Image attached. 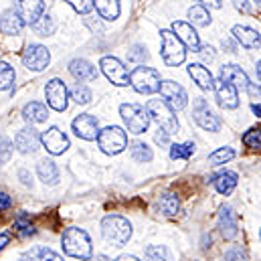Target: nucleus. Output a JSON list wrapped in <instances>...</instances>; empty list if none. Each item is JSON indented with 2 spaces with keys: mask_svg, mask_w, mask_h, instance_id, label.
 Segmentation results:
<instances>
[{
  "mask_svg": "<svg viewBox=\"0 0 261 261\" xmlns=\"http://www.w3.org/2000/svg\"><path fill=\"white\" fill-rule=\"evenodd\" d=\"M213 89L217 93V99H219V106L225 108V110H235L239 106V93L237 89L231 85V83H225V81H215L213 83Z\"/></svg>",
  "mask_w": 261,
  "mask_h": 261,
  "instance_id": "nucleus-16",
  "label": "nucleus"
},
{
  "mask_svg": "<svg viewBox=\"0 0 261 261\" xmlns=\"http://www.w3.org/2000/svg\"><path fill=\"white\" fill-rule=\"evenodd\" d=\"M55 29H57V20L51 16V14H41L39 16V20L33 24V31L39 35V37H49V35H53L55 33Z\"/></svg>",
  "mask_w": 261,
  "mask_h": 261,
  "instance_id": "nucleus-31",
  "label": "nucleus"
},
{
  "mask_svg": "<svg viewBox=\"0 0 261 261\" xmlns=\"http://www.w3.org/2000/svg\"><path fill=\"white\" fill-rule=\"evenodd\" d=\"M198 53L202 55L204 61H213V59H215V49H213V47H200Z\"/></svg>",
  "mask_w": 261,
  "mask_h": 261,
  "instance_id": "nucleus-47",
  "label": "nucleus"
},
{
  "mask_svg": "<svg viewBox=\"0 0 261 261\" xmlns=\"http://www.w3.org/2000/svg\"><path fill=\"white\" fill-rule=\"evenodd\" d=\"M8 233H0V249H4L6 247V243H8Z\"/></svg>",
  "mask_w": 261,
  "mask_h": 261,
  "instance_id": "nucleus-51",
  "label": "nucleus"
},
{
  "mask_svg": "<svg viewBox=\"0 0 261 261\" xmlns=\"http://www.w3.org/2000/svg\"><path fill=\"white\" fill-rule=\"evenodd\" d=\"M243 144L247 146V148H251V150H257L261 146V136H259V130H255V128H251V130H247L243 134Z\"/></svg>",
  "mask_w": 261,
  "mask_h": 261,
  "instance_id": "nucleus-41",
  "label": "nucleus"
},
{
  "mask_svg": "<svg viewBox=\"0 0 261 261\" xmlns=\"http://www.w3.org/2000/svg\"><path fill=\"white\" fill-rule=\"evenodd\" d=\"M146 112H148V118L154 120V122L166 132V134H174V132H178L176 114H174L162 99H150L148 106H146Z\"/></svg>",
  "mask_w": 261,
  "mask_h": 261,
  "instance_id": "nucleus-3",
  "label": "nucleus"
},
{
  "mask_svg": "<svg viewBox=\"0 0 261 261\" xmlns=\"http://www.w3.org/2000/svg\"><path fill=\"white\" fill-rule=\"evenodd\" d=\"M12 83H14V69L8 63L0 61V91H8Z\"/></svg>",
  "mask_w": 261,
  "mask_h": 261,
  "instance_id": "nucleus-38",
  "label": "nucleus"
},
{
  "mask_svg": "<svg viewBox=\"0 0 261 261\" xmlns=\"http://www.w3.org/2000/svg\"><path fill=\"white\" fill-rule=\"evenodd\" d=\"M198 2H200V6H204V8H206V6H208V8H221V6H223L221 0H198Z\"/></svg>",
  "mask_w": 261,
  "mask_h": 261,
  "instance_id": "nucleus-49",
  "label": "nucleus"
},
{
  "mask_svg": "<svg viewBox=\"0 0 261 261\" xmlns=\"http://www.w3.org/2000/svg\"><path fill=\"white\" fill-rule=\"evenodd\" d=\"M189 75L193 77V81H195L200 89H204V91H211L213 89L215 79H213V75H211V71L206 67H202L200 63L189 65Z\"/></svg>",
  "mask_w": 261,
  "mask_h": 261,
  "instance_id": "nucleus-25",
  "label": "nucleus"
},
{
  "mask_svg": "<svg viewBox=\"0 0 261 261\" xmlns=\"http://www.w3.org/2000/svg\"><path fill=\"white\" fill-rule=\"evenodd\" d=\"M120 116L126 122V126L132 134H144L150 126V118H148L146 108H142L138 103H124L120 108Z\"/></svg>",
  "mask_w": 261,
  "mask_h": 261,
  "instance_id": "nucleus-7",
  "label": "nucleus"
},
{
  "mask_svg": "<svg viewBox=\"0 0 261 261\" xmlns=\"http://www.w3.org/2000/svg\"><path fill=\"white\" fill-rule=\"evenodd\" d=\"M193 118H195V122L202 128V130H206V132L221 130V120H219V116H215V114L211 112L208 103H206L202 97L195 99V106H193Z\"/></svg>",
  "mask_w": 261,
  "mask_h": 261,
  "instance_id": "nucleus-9",
  "label": "nucleus"
},
{
  "mask_svg": "<svg viewBox=\"0 0 261 261\" xmlns=\"http://www.w3.org/2000/svg\"><path fill=\"white\" fill-rule=\"evenodd\" d=\"M71 126H73L75 136L81 138V140H95L97 134H99L97 120H95L93 116H89V114H81V116H77V118L73 120Z\"/></svg>",
  "mask_w": 261,
  "mask_h": 261,
  "instance_id": "nucleus-15",
  "label": "nucleus"
},
{
  "mask_svg": "<svg viewBox=\"0 0 261 261\" xmlns=\"http://www.w3.org/2000/svg\"><path fill=\"white\" fill-rule=\"evenodd\" d=\"M12 156V142L6 136H0V164H6Z\"/></svg>",
  "mask_w": 261,
  "mask_h": 261,
  "instance_id": "nucleus-42",
  "label": "nucleus"
},
{
  "mask_svg": "<svg viewBox=\"0 0 261 261\" xmlns=\"http://www.w3.org/2000/svg\"><path fill=\"white\" fill-rule=\"evenodd\" d=\"M69 2V6L75 10V12H79V14H87L91 8H93V0H67Z\"/></svg>",
  "mask_w": 261,
  "mask_h": 261,
  "instance_id": "nucleus-43",
  "label": "nucleus"
},
{
  "mask_svg": "<svg viewBox=\"0 0 261 261\" xmlns=\"http://www.w3.org/2000/svg\"><path fill=\"white\" fill-rule=\"evenodd\" d=\"M99 67H101L103 75L114 85H120L122 87V85H128L130 83V73H128V69L124 67V63L120 59H116V57H103L99 61Z\"/></svg>",
  "mask_w": 261,
  "mask_h": 261,
  "instance_id": "nucleus-10",
  "label": "nucleus"
},
{
  "mask_svg": "<svg viewBox=\"0 0 261 261\" xmlns=\"http://www.w3.org/2000/svg\"><path fill=\"white\" fill-rule=\"evenodd\" d=\"M39 140H41V144L47 148V152H49V154H55V156L63 154L67 148H69V138H67L59 128H49V130L43 132V134L39 136Z\"/></svg>",
  "mask_w": 261,
  "mask_h": 261,
  "instance_id": "nucleus-14",
  "label": "nucleus"
},
{
  "mask_svg": "<svg viewBox=\"0 0 261 261\" xmlns=\"http://www.w3.org/2000/svg\"><path fill=\"white\" fill-rule=\"evenodd\" d=\"M128 61H130V63H140V65H144V61H148L146 47H142V45L132 47L130 51H128Z\"/></svg>",
  "mask_w": 261,
  "mask_h": 261,
  "instance_id": "nucleus-40",
  "label": "nucleus"
},
{
  "mask_svg": "<svg viewBox=\"0 0 261 261\" xmlns=\"http://www.w3.org/2000/svg\"><path fill=\"white\" fill-rule=\"evenodd\" d=\"M144 261H172V257L164 245H148L144 251Z\"/></svg>",
  "mask_w": 261,
  "mask_h": 261,
  "instance_id": "nucleus-33",
  "label": "nucleus"
},
{
  "mask_svg": "<svg viewBox=\"0 0 261 261\" xmlns=\"http://www.w3.org/2000/svg\"><path fill=\"white\" fill-rule=\"evenodd\" d=\"M255 2H257V4H259V0H255Z\"/></svg>",
  "mask_w": 261,
  "mask_h": 261,
  "instance_id": "nucleus-55",
  "label": "nucleus"
},
{
  "mask_svg": "<svg viewBox=\"0 0 261 261\" xmlns=\"http://www.w3.org/2000/svg\"><path fill=\"white\" fill-rule=\"evenodd\" d=\"M233 156H235V150H233L231 146H223V148L215 150V152L208 156V164H213V166H219V164H225V162H229Z\"/></svg>",
  "mask_w": 261,
  "mask_h": 261,
  "instance_id": "nucleus-36",
  "label": "nucleus"
},
{
  "mask_svg": "<svg viewBox=\"0 0 261 261\" xmlns=\"http://www.w3.org/2000/svg\"><path fill=\"white\" fill-rule=\"evenodd\" d=\"M215 189L221 193V195H231L233 189L237 187V174L235 172H221L215 176Z\"/></svg>",
  "mask_w": 261,
  "mask_h": 261,
  "instance_id": "nucleus-29",
  "label": "nucleus"
},
{
  "mask_svg": "<svg viewBox=\"0 0 261 261\" xmlns=\"http://www.w3.org/2000/svg\"><path fill=\"white\" fill-rule=\"evenodd\" d=\"M101 233L103 239L116 247H124L132 237V225L128 219L120 217V215H108L101 221Z\"/></svg>",
  "mask_w": 261,
  "mask_h": 261,
  "instance_id": "nucleus-2",
  "label": "nucleus"
},
{
  "mask_svg": "<svg viewBox=\"0 0 261 261\" xmlns=\"http://www.w3.org/2000/svg\"><path fill=\"white\" fill-rule=\"evenodd\" d=\"M158 206H160L162 215H166V217H176L178 211H180V200H178V196L174 195V193H166V195L160 196Z\"/></svg>",
  "mask_w": 261,
  "mask_h": 261,
  "instance_id": "nucleus-30",
  "label": "nucleus"
},
{
  "mask_svg": "<svg viewBox=\"0 0 261 261\" xmlns=\"http://www.w3.org/2000/svg\"><path fill=\"white\" fill-rule=\"evenodd\" d=\"M93 6L106 20H116L120 16V0H93Z\"/></svg>",
  "mask_w": 261,
  "mask_h": 261,
  "instance_id": "nucleus-28",
  "label": "nucleus"
},
{
  "mask_svg": "<svg viewBox=\"0 0 261 261\" xmlns=\"http://www.w3.org/2000/svg\"><path fill=\"white\" fill-rule=\"evenodd\" d=\"M18 18L24 24H35L39 20V16L45 12V4L43 0H14V8H12Z\"/></svg>",
  "mask_w": 261,
  "mask_h": 261,
  "instance_id": "nucleus-12",
  "label": "nucleus"
},
{
  "mask_svg": "<svg viewBox=\"0 0 261 261\" xmlns=\"http://www.w3.org/2000/svg\"><path fill=\"white\" fill-rule=\"evenodd\" d=\"M69 73L77 79V81H89L97 77V69L85 59H73L69 63Z\"/></svg>",
  "mask_w": 261,
  "mask_h": 261,
  "instance_id": "nucleus-21",
  "label": "nucleus"
},
{
  "mask_svg": "<svg viewBox=\"0 0 261 261\" xmlns=\"http://www.w3.org/2000/svg\"><path fill=\"white\" fill-rule=\"evenodd\" d=\"M118 261H140V259L134 257V255H122V257H118Z\"/></svg>",
  "mask_w": 261,
  "mask_h": 261,
  "instance_id": "nucleus-53",
  "label": "nucleus"
},
{
  "mask_svg": "<svg viewBox=\"0 0 261 261\" xmlns=\"http://www.w3.org/2000/svg\"><path fill=\"white\" fill-rule=\"evenodd\" d=\"M172 33L176 35V39L185 45V49H191V51H195L198 53V49H200V41H198V35H196V31L193 29V24H189V22H174L172 24Z\"/></svg>",
  "mask_w": 261,
  "mask_h": 261,
  "instance_id": "nucleus-18",
  "label": "nucleus"
},
{
  "mask_svg": "<svg viewBox=\"0 0 261 261\" xmlns=\"http://www.w3.org/2000/svg\"><path fill=\"white\" fill-rule=\"evenodd\" d=\"M51 53L43 45H29L27 51L22 53V63L29 71H43L49 67Z\"/></svg>",
  "mask_w": 261,
  "mask_h": 261,
  "instance_id": "nucleus-11",
  "label": "nucleus"
},
{
  "mask_svg": "<svg viewBox=\"0 0 261 261\" xmlns=\"http://www.w3.org/2000/svg\"><path fill=\"white\" fill-rule=\"evenodd\" d=\"M67 85L61 79H51L45 87V97H47V103L55 110V112H65L67 110Z\"/></svg>",
  "mask_w": 261,
  "mask_h": 261,
  "instance_id": "nucleus-13",
  "label": "nucleus"
},
{
  "mask_svg": "<svg viewBox=\"0 0 261 261\" xmlns=\"http://www.w3.org/2000/svg\"><path fill=\"white\" fill-rule=\"evenodd\" d=\"M251 110H253V114H255V116L259 118V116H261V108H259V103H253V106H251Z\"/></svg>",
  "mask_w": 261,
  "mask_h": 261,
  "instance_id": "nucleus-54",
  "label": "nucleus"
},
{
  "mask_svg": "<svg viewBox=\"0 0 261 261\" xmlns=\"http://www.w3.org/2000/svg\"><path fill=\"white\" fill-rule=\"evenodd\" d=\"M233 4H235V8H237L239 12H243V14L251 12V4H249L247 0H233Z\"/></svg>",
  "mask_w": 261,
  "mask_h": 261,
  "instance_id": "nucleus-45",
  "label": "nucleus"
},
{
  "mask_svg": "<svg viewBox=\"0 0 261 261\" xmlns=\"http://www.w3.org/2000/svg\"><path fill=\"white\" fill-rule=\"evenodd\" d=\"M22 118H24V122H29V124H43V122H47V118H49L47 106H43V103H39V101H31V103L24 106Z\"/></svg>",
  "mask_w": 261,
  "mask_h": 261,
  "instance_id": "nucleus-23",
  "label": "nucleus"
},
{
  "mask_svg": "<svg viewBox=\"0 0 261 261\" xmlns=\"http://www.w3.org/2000/svg\"><path fill=\"white\" fill-rule=\"evenodd\" d=\"M24 22L18 18V14L14 10H4L0 16V33L2 35H20L22 33Z\"/></svg>",
  "mask_w": 261,
  "mask_h": 261,
  "instance_id": "nucleus-22",
  "label": "nucleus"
},
{
  "mask_svg": "<svg viewBox=\"0 0 261 261\" xmlns=\"http://www.w3.org/2000/svg\"><path fill=\"white\" fill-rule=\"evenodd\" d=\"M189 18H191V22L195 27H206V24H211V14H208V10L204 6H193L189 10Z\"/></svg>",
  "mask_w": 261,
  "mask_h": 261,
  "instance_id": "nucleus-35",
  "label": "nucleus"
},
{
  "mask_svg": "<svg viewBox=\"0 0 261 261\" xmlns=\"http://www.w3.org/2000/svg\"><path fill=\"white\" fill-rule=\"evenodd\" d=\"M39 144H41L39 134H37V130H33V128H24V130H20L14 136V146H16V150L22 152V154H33V152H37V150H39Z\"/></svg>",
  "mask_w": 261,
  "mask_h": 261,
  "instance_id": "nucleus-19",
  "label": "nucleus"
},
{
  "mask_svg": "<svg viewBox=\"0 0 261 261\" xmlns=\"http://www.w3.org/2000/svg\"><path fill=\"white\" fill-rule=\"evenodd\" d=\"M156 144H160V146H168V142H170V134H166L164 130H158L156 134Z\"/></svg>",
  "mask_w": 261,
  "mask_h": 261,
  "instance_id": "nucleus-46",
  "label": "nucleus"
},
{
  "mask_svg": "<svg viewBox=\"0 0 261 261\" xmlns=\"http://www.w3.org/2000/svg\"><path fill=\"white\" fill-rule=\"evenodd\" d=\"M10 206H12V198L6 195V193L0 191V211H6V208H10Z\"/></svg>",
  "mask_w": 261,
  "mask_h": 261,
  "instance_id": "nucleus-48",
  "label": "nucleus"
},
{
  "mask_svg": "<svg viewBox=\"0 0 261 261\" xmlns=\"http://www.w3.org/2000/svg\"><path fill=\"white\" fill-rule=\"evenodd\" d=\"M162 39V59L168 67H178L185 59H187V49L185 45L176 39V35L168 29H164L160 33Z\"/></svg>",
  "mask_w": 261,
  "mask_h": 261,
  "instance_id": "nucleus-4",
  "label": "nucleus"
},
{
  "mask_svg": "<svg viewBox=\"0 0 261 261\" xmlns=\"http://www.w3.org/2000/svg\"><path fill=\"white\" fill-rule=\"evenodd\" d=\"M247 91L251 93V97H259V87H255V85H247Z\"/></svg>",
  "mask_w": 261,
  "mask_h": 261,
  "instance_id": "nucleus-50",
  "label": "nucleus"
},
{
  "mask_svg": "<svg viewBox=\"0 0 261 261\" xmlns=\"http://www.w3.org/2000/svg\"><path fill=\"white\" fill-rule=\"evenodd\" d=\"M61 245L67 255L75 257V259H91V239L83 229L71 227L65 229L63 237H61Z\"/></svg>",
  "mask_w": 261,
  "mask_h": 261,
  "instance_id": "nucleus-1",
  "label": "nucleus"
},
{
  "mask_svg": "<svg viewBox=\"0 0 261 261\" xmlns=\"http://www.w3.org/2000/svg\"><path fill=\"white\" fill-rule=\"evenodd\" d=\"M219 229H221V235H223L227 241L235 239L237 233H239L237 215H235V211H233L229 204L221 206V211H219Z\"/></svg>",
  "mask_w": 261,
  "mask_h": 261,
  "instance_id": "nucleus-17",
  "label": "nucleus"
},
{
  "mask_svg": "<svg viewBox=\"0 0 261 261\" xmlns=\"http://www.w3.org/2000/svg\"><path fill=\"white\" fill-rule=\"evenodd\" d=\"M160 95H162V101L172 110V112H180L187 108V91L182 89V85L174 83V81H160V87H158Z\"/></svg>",
  "mask_w": 261,
  "mask_h": 261,
  "instance_id": "nucleus-8",
  "label": "nucleus"
},
{
  "mask_svg": "<svg viewBox=\"0 0 261 261\" xmlns=\"http://www.w3.org/2000/svg\"><path fill=\"white\" fill-rule=\"evenodd\" d=\"M130 85L138 93H156L160 87V75L152 67H136L130 73Z\"/></svg>",
  "mask_w": 261,
  "mask_h": 261,
  "instance_id": "nucleus-5",
  "label": "nucleus"
},
{
  "mask_svg": "<svg viewBox=\"0 0 261 261\" xmlns=\"http://www.w3.org/2000/svg\"><path fill=\"white\" fill-rule=\"evenodd\" d=\"M20 261H63L59 253L47 247H33L20 255Z\"/></svg>",
  "mask_w": 261,
  "mask_h": 261,
  "instance_id": "nucleus-26",
  "label": "nucleus"
},
{
  "mask_svg": "<svg viewBox=\"0 0 261 261\" xmlns=\"http://www.w3.org/2000/svg\"><path fill=\"white\" fill-rule=\"evenodd\" d=\"M37 174L39 178L45 182V185H57L59 182V168L55 166V162L51 160H43L39 166H37Z\"/></svg>",
  "mask_w": 261,
  "mask_h": 261,
  "instance_id": "nucleus-27",
  "label": "nucleus"
},
{
  "mask_svg": "<svg viewBox=\"0 0 261 261\" xmlns=\"http://www.w3.org/2000/svg\"><path fill=\"white\" fill-rule=\"evenodd\" d=\"M130 152H132V158H134L136 162H142V164H144V162H150L152 156H154L152 150H150L146 144H142V142H134Z\"/></svg>",
  "mask_w": 261,
  "mask_h": 261,
  "instance_id": "nucleus-37",
  "label": "nucleus"
},
{
  "mask_svg": "<svg viewBox=\"0 0 261 261\" xmlns=\"http://www.w3.org/2000/svg\"><path fill=\"white\" fill-rule=\"evenodd\" d=\"M71 99L75 101V103H81V106H85V103H89L91 101V91L85 87V85H75L73 89H71Z\"/></svg>",
  "mask_w": 261,
  "mask_h": 261,
  "instance_id": "nucleus-39",
  "label": "nucleus"
},
{
  "mask_svg": "<svg viewBox=\"0 0 261 261\" xmlns=\"http://www.w3.org/2000/svg\"><path fill=\"white\" fill-rule=\"evenodd\" d=\"M14 231L20 235V237H31L35 235V225L31 223V217L27 213H18L16 219H14Z\"/></svg>",
  "mask_w": 261,
  "mask_h": 261,
  "instance_id": "nucleus-32",
  "label": "nucleus"
},
{
  "mask_svg": "<svg viewBox=\"0 0 261 261\" xmlns=\"http://www.w3.org/2000/svg\"><path fill=\"white\" fill-rule=\"evenodd\" d=\"M221 81H225V83H231L235 89H247V85H249V79H247V75H245V71L241 69V67L237 65H225L221 67Z\"/></svg>",
  "mask_w": 261,
  "mask_h": 261,
  "instance_id": "nucleus-20",
  "label": "nucleus"
},
{
  "mask_svg": "<svg viewBox=\"0 0 261 261\" xmlns=\"http://www.w3.org/2000/svg\"><path fill=\"white\" fill-rule=\"evenodd\" d=\"M223 261H247V255H245V251H243L241 247H231V249L225 253Z\"/></svg>",
  "mask_w": 261,
  "mask_h": 261,
  "instance_id": "nucleus-44",
  "label": "nucleus"
},
{
  "mask_svg": "<svg viewBox=\"0 0 261 261\" xmlns=\"http://www.w3.org/2000/svg\"><path fill=\"white\" fill-rule=\"evenodd\" d=\"M195 154V144L185 142V144H172L170 146V158L172 160H189Z\"/></svg>",
  "mask_w": 261,
  "mask_h": 261,
  "instance_id": "nucleus-34",
  "label": "nucleus"
},
{
  "mask_svg": "<svg viewBox=\"0 0 261 261\" xmlns=\"http://www.w3.org/2000/svg\"><path fill=\"white\" fill-rule=\"evenodd\" d=\"M233 37H235L243 47H247V49L259 47V33H257L255 29L237 24V27H233Z\"/></svg>",
  "mask_w": 261,
  "mask_h": 261,
  "instance_id": "nucleus-24",
  "label": "nucleus"
},
{
  "mask_svg": "<svg viewBox=\"0 0 261 261\" xmlns=\"http://www.w3.org/2000/svg\"><path fill=\"white\" fill-rule=\"evenodd\" d=\"M97 144H99L101 152L114 156V154H120L128 146V136L122 128L110 126V128H106V130H101L97 134Z\"/></svg>",
  "mask_w": 261,
  "mask_h": 261,
  "instance_id": "nucleus-6",
  "label": "nucleus"
},
{
  "mask_svg": "<svg viewBox=\"0 0 261 261\" xmlns=\"http://www.w3.org/2000/svg\"><path fill=\"white\" fill-rule=\"evenodd\" d=\"M20 178H22V182H24V185H27V187H29V185H31V180H29V174H27V172H24V170H20Z\"/></svg>",
  "mask_w": 261,
  "mask_h": 261,
  "instance_id": "nucleus-52",
  "label": "nucleus"
}]
</instances>
